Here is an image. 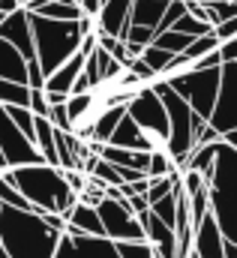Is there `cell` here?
Wrapping results in <instances>:
<instances>
[{"label": "cell", "mask_w": 237, "mask_h": 258, "mask_svg": "<svg viewBox=\"0 0 237 258\" xmlns=\"http://www.w3.org/2000/svg\"><path fill=\"white\" fill-rule=\"evenodd\" d=\"M108 144H111V147H126V150H141V153H150V144L144 141L141 129L135 126V120H132L129 114H123V117H120V123L114 126L111 138H108Z\"/></svg>", "instance_id": "15"}, {"label": "cell", "mask_w": 237, "mask_h": 258, "mask_svg": "<svg viewBox=\"0 0 237 258\" xmlns=\"http://www.w3.org/2000/svg\"><path fill=\"white\" fill-rule=\"evenodd\" d=\"M0 153L6 168H21V165H36L42 162L36 144L12 123V117L6 114V108L0 105Z\"/></svg>", "instance_id": "7"}, {"label": "cell", "mask_w": 237, "mask_h": 258, "mask_svg": "<svg viewBox=\"0 0 237 258\" xmlns=\"http://www.w3.org/2000/svg\"><path fill=\"white\" fill-rule=\"evenodd\" d=\"M192 252L198 258H225V237H222L216 219L210 216V210L192 228Z\"/></svg>", "instance_id": "11"}, {"label": "cell", "mask_w": 237, "mask_h": 258, "mask_svg": "<svg viewBox=\"0 0 237 258\" xmlns=\"http://www.w3.org/2000/svg\"><path fill=\"white\" fill-rule=\"evenodd\" d=\"M225 258H237V243H228L225 240Z\"/></svg>", "instance_id": "35"}, {"label": "cell", "mask_w": 237, "mask_h": 258, "mask_svg": "<svg viewBox=\"0 0 237 258\" xmlns=\"http://www.w3.org/2000/svg\"><path fill=\"white\" fill-rule=\"evenodd\" d=\"M219 78H222V66H213V69H189L183 75L168 78L165 84H171L177 90L201 120H210L216 93H219Z\"/></svg>", "instance_id": "5"}, {"label": "cell", "mask_w": 237, "mask_h": 258, "mask_svg": "<svg viewBox=\"0 0 237 258\" xmlns=\"http://www.w3.org/2000/svg\"><path fill=\"white\" fill-rule=\"evenodd\" d=\"M0 39H6L9 45H15L24 60H36V51H33V27H30V12L27 9H18L12 15H3V21H0Z\"/></svg>", "instance_id": "10"}, {"label": "cell", "mask_w": 237, "mask_h": 258, "mask_svg": "<svg viewBox=\"0 0 237 258\" xmlns=\"http://www.w3.org/2000/svg\"><path fill=\"white\" fill-rule=\"evenodd\" d=\"M0 78L27 84V60L21 57V51H18L15 45H9L6 39H0Z\"/></svg>", "instance_id": "17"}, {"label": "cell", "mask_w": 237, "mask_h": 258, "mask_svg": "<svg viewBox=\"0 0 237 258\" xmlns=\"http://www.w3.org/2000/svg\"><path fill=\"white\" fill-rule=\"evenodd\" d=\"M219 39H216V33H207V36H198V39H192L189 42V48L183 51V57H189V60H201V57H207V54H213V51H219Z\"/></svg>", "instance_id": "24"}, {"label": "cell", "mask_w": 237, "mask_h": 258, "mask_svg": "<svg viewBox=\"0 0 237 258\" xmlns=\"http://www.w3.org/2000/svg\"><path fill=\"white\" fill-rule=\"evenodd\" d=\"M120 258H156L153 246L147 240H126V243H114Z\"/></svg>", "instance_id": "28"}, {"label": "cell", "mask_w": 237, "mask_h": 258, "mask_svg": "<svg viewBox=\"0 0 237 258\" xmlns=\"http://www.w3.org/2000/svg\"><path fill=\"white\" fill-rule=\"evenodd\" d=\"M30 27H33V51H36V63L42 69V75L48 78L57 66H63L72 54H78L81 48V30L78 21H54V18H42V15H30Z\"/></svg>", "instance_id": "4"}, {"label": "cell", "mask_w": 237, "mask_h": 258, "mask_svg": "<svg viewBox=\"0 0 237 258\" xmlns=\"http://www.w3.org/2000/svg\"><path fill=\"white\" fill-rule=\"evenodd\" d=\"M126 114V105H114V108H108L99 120H96V126H93V144H108V138H111V132L114 126L120 123V117Z\"/></svg>", "instance_id": "19"}, {"label": "cell", "mask_w": 237, "mask_h": 258, "mask_svg": "<svg viewBox=\"0 0 237 258\" xmlns=\"http://www.w3.org/2000/svg\"><path fill=\"white\" fill-rule=\"evenodd\" d=\"M36 117H48V102H45V90H30V105H27Z\"/></svg>", "instance_id": "30"}, {"label": "cell", "mask_w": 237, "mask_h": 258, "mask_svg": "<svg viewBox=\"0 0 237 258\" xmlns=\"http://www.w3.org/2000/svg\"><path fill=\"white\" fill-rule=\"evenodd\" d=\"M84 54L78 51V54H72L69 60L63 66H57L48 78H45V84H42V90L45 93H57V96H72V87H75V81H78V75H81V69H84Z\"/></svg>", "instance_id": "13"}, {"label": "cell", "mask_w": 237, "mask_h": 258, "mask_svg": "<svg viewBox=\"0 0 237 258\" xmlns=\"http://www.w3.org/2000/svg\"><path fill=\"white\" fill-rule=\"evenodd\" d=\"M0 105H30V87L0 78Z\"/></svg>", "instance_id": "20"}, {"label": "cell", "mask_w": 237, "mask_h": 258, "mask_svg": "<svg viewBox=\"0 0 237 258\" xmlns=\"http://www.w3.org/2000/svg\"><path fill=\"white\" fill-rule=\"evenodd\" d=\"M66 234H87V237H105L102 219L96 213L93 204L78 201L69 213H66Z\"/></svg>", "instance_id": "14"}, {"label": "cell", "mask_w": 237, "mask_h": 258, "mask_svg": "<svg viewBox=\"0 0 237 258\" xmlns=\"http://www.w3.org/2000/svg\"><path fill=\"white\" fill-rule=\"evenodd\" d=\"M174 171H177V165H174V159L168 156V150H150V159H147V177H150V180L168 177V174H174Z\"/></svg>", "instance_id": "22"}, {"label": "cell", "mask_w": 237, "mask_h": 258, "mask_svg": "<svg viewBox=\"0 0 237 258\" xmlns=\"http://www.w3.org/2000/svg\"><path fill=\"white\" fill-rule=\"evenodd\" d=\"M60 231H54L42 213L6 207L0 210V243L9 258H54L60 243Z\"/></svg>", "instance_id": "1"}, {"label": "cell", "mask_w": 237, "mask_h": 258, "mask_svg": "<svg viewBox=\"0 0 237 258\" xmlns=\"http://www.w3.org/2000/svg\"><path fill=\"white\" fill-rule=\"evenodd\" d=\"M3 108H6V114L12 117V123L33 141V117H36V114H33L30 108H24V105H3Z\"/></svg>", "instance_id": "26"}, {"label": "cell", "mask_w": 237, "mask_h": 258, "mask_svg": "<svg viewBox=\"0 0 237 258\" xmlns=\"http://www.w3.org/2000/svg\"><path fill=\"white\" fill-rule=\"evenodd\" d=\"M150 213L159 216L168 228H174V219H177V186H174V192H168L165 198H159L156 204H150Z\"/></svg>", "instance_id": "25"}, {"label": "cell", "mask_w": 237, "mask_h": 258, "mask_svg": "<svg viewBox=\"0 0 237 258\" xmlns=\"http://www.w3.org/2000/svg\"><path fill=\"white\" fill-rule=\"evenodd\" d=\"M171 57H174V54H168V51H162V48H156V45H147V48L141 51V60L156 72V78L165 72V66L171 63Z\"/></svg>", "instance_id": "27"}, {"label": "cell", "mask_w": 237, "mask_h": 258, "mask_svg": "<svg viewBox=\"0 0 237 258\" xmlns=\"http://www.w3.org/2000/svg\"><path fill=\"white\" fill-rule=\"evenodd\" d=\"M18 9H24V0H0V15H12Z\"/></svg>", "instance_id": "33"}, {"label": "cell", "mask_w": 237, "mask_h": 258, "mask_svg": "<svg viewBox=\"0 0 237 258\" xmlns=\"http://www.w3.org/2000/svg\"><path fill=\"white\" fill-rule=\"evenodd\" d=\"M207 204L222 237L237 243V150L219 141L216 162L207 177Z\"/></svg>", "instance_id": "3"}, {"label": "cell", "mask_w": 237, "mask_h": 258, "mask_svg": "<svg viewBox=\"0 0 237 258\" xmlns=\"http://www.w3.org/2000/svg\"><path fill=\"white\" fill-rule=\"evenodd\" d=\"M126 69H129V72H132V75H135L141 84H153V81H156V72H153L150 66L144 63L141 57H132V60L126 63Z\"/></svg>", "instance_id": "29"}, {"label": "cell", "mask_w": 237, "mask_h": 258, "mask_svg": "<svg viewBox=\"0 0 237 258\" xmlns=\"http://www.w3.org/2000/svg\"><path fill=\"white\" fill-rule=\"evenodd\" d=\"M18 192L30 201V207L36 213H60L66 219V213L78 204V195L69 189L63 171L48 165V162H36V165H21V168H6L0 171Z\"/></svg>", "instance_id": "2"}, {"label": "cell", "mask_w": 237, "mask_h": 258, "mask_svg": "<svg viewBox=\"0 0 237 258\" xmlns=\"http://www.w3.org/2000/svg\"><path fill=\"white\" fill-rule=\"evenodd\" d=\"M213 33H216V39H219V42L237 39V15H234V18H228V21H222L219 27H213Z\"/></svg>", "instance_id": "31"}, {"label": "cell", "mask_w": 237, "mask_h": 258, "mask_svg": "<svg viewBox=\"0 0 237 258\" xmlns=\"http://www.w3.org/2000/svg\"><path fill=\"white\" fill-rule=\"evenodd\" d=\"M36 15H42V18H54V21H78L84 12H81V6H78L75 0H48Z\"/></svg>", "instance_id": "18"}, {"label": "cell", "mask_w": 237, "mask_h": 258, "mask_svg": "<svg viewBox=\"0 0 237 258\" xmlns=\"http://www.w3.org/2000/svg\"><path fill=\"white\" fill-rule=\"evenodd\" d=\"M96 213L102 219V228H105V237L114 240V243H126V240H144V228L138 222V216L126 207L123 198H102L96 204Z\"/></svg>", "instance_id": "6"}, {"label": "cell", "mask_w": 237, "mask_h": 258, "mask_svg": "<svg viewBox=\"0 0 237 258\" xmlns=\"http://www.w3.org/2000/svg\"><path fill=\"white\" fill-rule=\"evenodd\" d=\"M189 36H183L177 30H162V33H156L153 36V42L150 45H156V48H162V51H168V54H183L186 48H189Z\"/></svg>", "instance_id": "23"}, {"label": "cell", "mask_w": 237, "mask_h": 258, "mask_svg": "<svg viewBox=\"0 0 237 258\" xmlns=\"http://www.w3.org/2000/svg\"><path fill=\"white\" fill-rule=\"evenodd\" d=\"M207 123L219 135H228L231 129H237V63H222L216 105H213V114Z\"/></svg>", "instance_id": "8"}, {"label": "cell", "mask_w": 237, "mask_h": 258, "mask_svg": "<svg viewBox=\"0 0 237 258\" xmlns=\"http://www.w3.org/2000/svg\"><path fill=\"white\" fill-rule=\"evenodd\" d=\"M129 12H132V0H105L96 15V33L123 39L129 30Z\"/></svg>", "instance_id": "12"}, {"label": "cell", "mask_w": 237, "mask_h": 258, "mask_svg": "<svg viewBox=\"0 0 237 258\" xmlns=\"http://www.w3.org/2000/svg\"><path fill=\"white\" fill-rule=\"evenodd\" d=\"M168 30H177L183 36H189V39H198V36H207V33H213V27L207 24V21H198L195 15H189V12H183L177 21L168 27Z\"/></svg>", "instance_id": "21"}, {"label": "cell", "mask_w": 237, "mask_h": 258, "mask_svg": "<svg viewBox=\"0 0 237 258\" xmlns=\"http://www.w3.org/2000/svg\"><path fill=\"white\" fill-rule=\"evenodd\" d=\"M171 0H132V12H129V24H138V27H150L156 30L165 9H168Z\"/></svg>", "instance_id": "16"}, {"label": "cell", "mask_w": 237, "mask_h": 258, "mask_svg": "<svg viewBox=\"0 0 237 258\" xmlns=\"http://www.w3.org/2000/svg\"><path fill=\"white\" fill-rule=\"evenodd\" d=\"M222 141H225L228 147H234V150H237V129H231L228 135H222Z\"/></svg>", "instance_id": "34"}, {"label": "cell", "mask_w": 237, "mask_h": 258, "mask_svg": "<svg viewBox=\"0 0 237 258\" xmlns=\"http://www.w3.org/2000/svg\"><path fill=\"white\" fill-rule=\"evenodd\" d=\"M54 258H120L114 240L87 237V234H63Z\"/></svg>", "instance_id": "9"}, {"label": "cell", "mask_w": 237, "mask_h": 258, "mask_svg": "<svg viewBox=\"0 0 237 258\" xmlns=\"http://www.w3.org/2000/svg\"><path fill=\"white\" fill-rule=\"evenodd\" d=\"M0 258H9L6 255V249H3V243H0Z\"/></svg>", "instance_id": "37"}, {"label": "cell", "mask_w": 237, "mask_h": 258, "mask_svg": "<svg viewBox=\"0 0 237 258\" xmlns=\"http://www.w3.org/2000/svg\"><path fill=\"white\" fill-rule=\"evenodd\" d=\"M0 171H6V162H3V153H0Z\"/></svg>", "instance_id": "36"}, {"label": "cell", "mask_w": 237, "mask_h": 258, "mask_svg": "<svg viewBox=\"0 0 237 258\" xmlns=\"http://www.w3.org/2000/svg\"><path fill=\"white\" fill-rule=\"evenodd\" d=\"M219 57H222V63H237V39H228L219 45Z\"/></svg>", "instance_id": "32"}]
</instances>
